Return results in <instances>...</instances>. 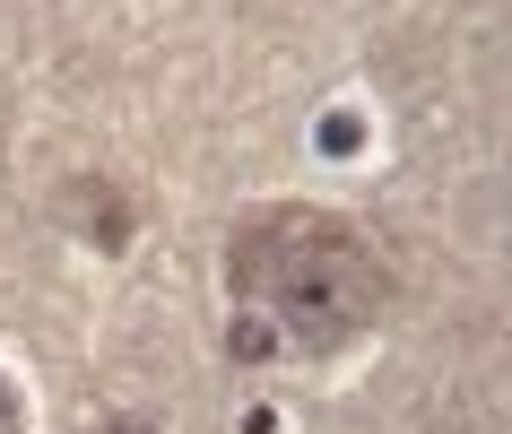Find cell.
Segmentation results:
<instances>
[{
    "label": "cell",
    "instance_id": "6da1fadb",
    "mask_svg": "<svg viewBox=\"0 0 512 434\" xmlns=\"http://www.w3.org/2000/svg\"><path fill=\"white\" fill-rule=\"evenodd\" d=\"M226 278H235V304L252 313V330H270L304 356L348 348L356 330H374L382 296H391L374 244L348 217L304 209V200L243 217L226 244Z\"/></svg>",
    "mask_w": 512,
    "mask_h": 434
},
{
    "label": "cell",
    "instance_id": "3957f363",
    "mask_svg": "<svg viewBox=\"0 0 512 434\" xmlns=\"http://www.w3.org/2000/svg\"><path fill=\"white\" fill-rule=\"evenodd\" d=\"M18 426H27V408H18V382L0 374V434H18Z\"/></svg>",
    "mask_w": 512,
    "mask_h": 434
},
{
    "label": "cell",
    "instance_id": "277c9868",
    "mask_svg": "<svg viewBox=\"0 0 512 434\" xmlns=\"http://www.w3.org/2000/svg\"><path fill=\"white\" fill-rule=\"evenodd\" d=\"M96 434H165V426H148V417H105Z\"/></svg>",
    "mask_w": 512,
    "mask_h": 434
},
{
    "label": "cell",
    "instance_id": "7a4b0ae2",
    "mask_svg": "<svg viewBox=\"0 0 512 434\" xmlns=\"http://www.w3.org/2000/svg\"><path fill=\"white\" fill-rule=\"evenodd\" d=\"M61 217H70V226H87V235H96L105 252L131 244V200H122L113 183H96V174H79V183L61 191Z\"/></svg>",
    "mask_w": 512,
    "mask_h": 434
}]
</instances>
